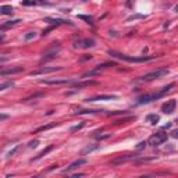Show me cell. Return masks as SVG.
<instances>
[{
	"instance_id": "obj_22",
	"label": "cell",
	"mask_w": 178,
	"mask_h": 178,
	"mask_svg": "<svg viewBox=\"0 0 178 178\" xmlns=\"http://www.w3.org/2000/svg\"><path fill=\"white\" fill-rule=\"evenodd\" d=\"M35 38H36V32H28L25 36H24V39L28 42V40H32V39H35Z\"/></svg>"
},
{
	"instance_id": "obj_11",
	"label": "cell",
	"mask_w": 178,
	"mask_h": 178,
	"mask_svg": "<svg viewBox=\"0 0 178 178\" xmlns=\"http://www.w3.org/2000/svg\"><path fill=\"white\" fill-rule=\"evenodd\" d=\"M59 70H61V67H42L40 70H38V71H33V73H31V74H32V75H38V74L53 73V71H59Z\"/></svg>"
},
{
	"instance_id": "obj_2",
	"label": "cell",
	"mask_w": 178,
	"mask_h": 178,
	"mask_svg": "<svg viewBox=\"0 0 178 178\" xmlns=\"http://www.w3.org/2000/svg\"><path fill=\"white\" fill-rule=\"evenodd\" d=\"M109 54L115 59L124 60V61H128V63H145V61H150L155 57L152 56H142V57H132V56H127V54H122V53H118L115 50H109Z\"/></svg>"
},
{
	"instance_id": "obj_16",
	"label": "cell",
	"mask_w": 178,
	"mask_h": 178,
	"mask_svg": "<svg viewBox=\"0 0 178 178\" xmlns=\"http://www.w3.org/2000/svg\"><path fill=\"white\" fill-rule=\"evenodd\" d=\"M0 13L4 14V15H11L14 13V9L11 6H2L0 7Z\"/></svg>"
},
{
	"instance_id": "obj_12",
	"label": "cell",
	"mask_w": 178,
	"mask_h": 178,
	"mask_svg": "<svg viewBox=\"0 0 178 178\" xmlns=\"http://www.w3.org/2000/svg\"><path fill=\"white\" fill-rule=\"evenodd\" d=\"M22 71H24V67H15V68H10V70H2L0 75H2V77H6V75H11V74L22 73Z\"/></svg>"
},
{
	"instance_id": "obj_34",
	"label": "cell",
	"mask_w": 178,
	"mask_h": 178,
	"mask_svg": "<svg viewBox=\"0 0 178 178\" xmlns=\"http://www.w3.org/2000/svg\"><path fill=\"white\" fill-rule=\"evenodd\" d=\"M0 118H2V120H6V118H7V115H6V114H2V117H0Z\"/></svg>"
},
{
	"instance_id": "obj_10",
	"label": "cell",
	"mask_w": 178,
	"mask_h": 178,
	"mask_svg": "<svg viewBox=\"0 0 178 178\" xmlns=\"http://www.w3.org/2000/svg\"><path fill=\"white\" fill-rule=\"evenodd\" d=\"M86 164V160L85 159H78V160H75L74 163H71V164L68 166V167L64 170V173H70V171H74V170H77L78 167H81V166Z\"/></svg>"
},
{
	"instance_id": "obj_24",
	"label": "cell",
	"mask_w": 178,
	"mask_h": 178,
	"mask_svg": "<svg viewBox=\"0 0 178 178\" xmlns=\"http://www.w3.org/2000/svg\"><path fill=\"white\" fill-rule=\"evenodd\" d=\"M38 145H39V141H38V139H33V141H31L29 143H28V148L35 149V148H38Z\"/></svg>"
},
{
	"instance_id": "obj_31",
	"label": "cell",
	"mask_w": 178,
	"mask_h": 178,
	"mask_svg": "<svg viewBox=\"0 0 178 178\" xmlns=\"http://www.w3.org/2000/svg\"><path fill=\"white\" fill-rule=\"evenodd\" d=\"M91 59H92V56H91V54H85V56L81 59V61H85V60H91Z\"/></svg>"
},
{
	"instance_id": "obj_1",
	"label": "cell",
	"mask_w": 178,
	"mask_h": 178,
	"mask_svg": "<svg viewBox=\"0 0 178 178\" xmlns=\"http://www.w3.org/2000/svg\"><path fill=\"white\" fill-rule=\"evenodd\" d=\"M174 88V84H170V85L164 86L163 89H160L159 92H153V93H146V95L141 96V98H138V100H136V104H146V103H150L153 102V100H157V99H162L164 95H167L171 89Z\"/></svg>"
},
{
	"instance_id": "obj_13",
	"label": "cell",
	"mask_w": 178,
	"mask_h": 178,
	"mask_svg": "<svg viewBox=\"0 0 178 178\" xmlns=\"http://www.w3.org/2000/svg\"><path fill=\"white\" fill-rule=\"evenodd\" d=\"M117 99L115 95H100V96H95L92 99H88L86 102H96V100H114Z\"/></svg>"
},
{
	"instance_id": "obj_32",
	"label": "cell",
	"mask_w": 178,
	"mask_h": 178,
	"mask_svg": "<svg viewBox=\"0 0 178 178\" xmlns=\"http://www.w3.org/2000/svg\"><path fill=\"white\" fill-rule=\"evenodd\" d=\"M134 18H143V15H131V17L128 18V21H129V20H134Z\"/></svg>"
},
{
	"instance_id": "obj_23",
	"label": "cell",
	"mask_w": 178,
	"mask_h": 178,
	"mask_svg": "<svg viewBox=\"0 0 178 178\" xmlns=\"http://www.w3.org/2000/svg\"><path fill=\"white\" fill-rule=\"evenodd\" d=\"M14 86V82H3L0 85V91H6L7 88H13Z\"/></svg>"
},
{
	"instance_id": "obj_17",
	"label": "cell",
	"mask_w": 178,
	"mask_h": 178,
	"mask_svg": "<svg viewBox=\"0 0 178 178\" xmlns=\"http://www.w3.org/2000/svg\"><path fill=\"white\" fill-rule=\"evenodd\" d=\"M146 121L155 125V124H157V122L160 121V117H159V115H156V114H149L148 117H146Z\"/></svg>"
},
{
	"instance_id": "obj_6",
	"label": "cell",
	"mask_w": 178,
	"mask_h": 178,
	"mask_svg": "<svg viewBox=\"0 0 178 178\" xmlns=\"http://www.w3.org/2000/svg\"><path fill=\"white\" fill-rule=\"evenodd\" d=\"M136 159H138V156H136V155H125V156H120V157H117L115 160H113V162H111V166L124 164V163H128V162H134V160H136Z\"/></svg>"
},
{
	"instance_id": "obj_33",
	"label": "cell",
	"mask_w": 178,
	"mask_h": 178,
	"mask_svg": "<svg viewBox=\"0 0 178 178\" xmlns=\"http://www.w3.org/2000/svg\"><path fill=\"white\" fill-rule=\"evenodd\" d=\"M171 135L174 136V138H178V129L177 131H174V132H171Z\"/></svg>"
},
{
	"instance_id": "obj_15",
	"label": "cell",
	"mask_w": 178,
	"mask_h": 178,
	"mask_svg": "<svg viewBox=\"0 0 178 178\" xmlns=\"http://www.w3.org/2000/svg\"><path fill=\"white\" fill-rule=\"evenodd\" d=\"M96 81H82V82H73V85L75 88H84V86H89V85H96Z\"/></svg>"
},
{
	"instance_id": "obj_14",
	"label": "cell",
	"mask_w": 178,
	"mask_h": 178,
	"mask_svg": "<svg viewBox=\"0 0 178 178\" xmlns=\"http://www.w3.org/2000/svg\"><path fill=\"white\" fill-rule=\"evenodd\" d=\"M45 21L46 22H50L53 24V25H60V24H68V25H73V22L68 20H60V18H45Z\"/></svg>"
},
{
	"instance_id": "obj_30",
	"label": "cell",
	"mask_w": 178,
	"mask_h": 178,
	"mask_svg": "<svg viewBox=\"0 0 178 178\" xmlns=\"http://www.w3.org/2000/svg\"><path fill=\"white\" fill-rule=\"evenodd\" d=\"M78 18L85 20V21H88V22H91V21H92V17H88V15H78Z\"/></svg>"
},
{
	"instance_id": "obj_7",
	"label": "cell",
	"mask_w": 178,
	"mask_h": 178,
	"mask_svg": "<svg viewBox=\"0 0 178 178\" xmlns=\"http://www.w3.org/2000/svg\"><path fill=\"white\" fill-rule=\"evenodd\" d=\"M73 79H42L40 84H45V85H66V84H73Z\"/></svg>"
},
{
	"instance_id": "obj_29",
	"label": "cell",
	"mask_w": 178,
	"mask_h": 178,
	"mask_svg": "<svg viewBox=\"0 0 178 178\" xmlns=\"http://www.w3.org/2000/svg\"><path fill=\"white\" fill-rule=\"evenodd\" d=\"M84 125H85V121H84V122H81L79 125H75V127H73V128H71V131H78V129H81Z\"/></svg>"
},
{
	"instance_id": "obj_4",
	"label": "cell",
	"mask_w": 178,
	"mask_h": 178,
	"mask_svg": "<svg viewBox=\"0 0 178 178\" xmlns=\"http://www.w3.org/2000/svg\"><path fill=\"white\" fill-rule=\"evenodd\" d=\"M167 138H168V135L166 134V132H156V134H153L150 138H149V141H148V143L150 146H160V145H163L164 142H167Z\"/></svg>"
},
{
	"instance_id": "obj_8",
	"label": "cell",
	"mask_w": 178,
	"mask_h": 178,
	"mask_svg": "<svg viewBox=\"0 0 178 178\" xmlns=\"http://www.w3.org/2000/svg\"><path fill=\"white\" fill-rule=\"evenodd\" d=\"M175 107H177V102H175L174 99H171L162 106V111L164 113V114H171V113L175 111Z\"/></svg>"
},
{
	"instance_id": "obj_28",
	"label": "cell",
	"mask_w": 178,
	"mask_h": 178,
	"mask_svg": "<svg viewBox=\"0 0 178 178\" xmlns=\"http://www.w3.org/2000/svg\"><path fill=\"white\" fill-rule=\"evenodd\" d=\"M56 26H57V25H52V26H49L47 29H45V31H43V33H42V35H43V36H45V35H47V33H49L50 31H53V29H54Z\"/></svg>"
},
{
	"instance_id": "obj_3",
	"label": "cell",
	"mask_w": 178,
	"mask_h": 178,
	"mask_svg": "<svg viewBox=\"0 0 178 178\" xmlns=\"http://www.w3.org/2000/svg\"><path fill=\"white\" fill-rule=\"evenodd\" d=\"M168 73H170V71H168V68H166V67H162V68H157V70H155V71H150V73L145 74L143 77H141V78H139V81H142V82L155 81V79H159V78H162V77L167 75Z\"/></svg>"
},
{
	"instance_id": "obj_36",
	"label": "cell",
	"mask_w": 178,
	"mask_h": 178,
	"mask_svg": "<svg viewBox=\"0 0 178 178\" xmlns=\"http://www.w3.org/2000/svg\"><path fill=\"white\" fill-rule=\"evenodd\" d=\"M175 122H177V124H178V118H177V121H175Z\"/></svg>"
},
{
	"instance_id": "obj_19",
	"label": "cell",
	"mask_w": 178,
	"mask_h": 178,
	"mask_svg": "<svg viewBox=\"0 0 178 178\" xmlns=\"http://www.w3.org/2000/svg\"><path fill=\"white\" fill-rule=\"evenodd\" d=\"M53 127H56V122H53V124H47V125H43V127H39V128L35 131V134H38V132H40V131H46V129H50V128H53Z\"/></svg>"
},
{
	"instance_id": "obj_20",
	"label": "cell",
	"mask_w": 178,
	"mask_h": 178,
	"mask_svg": "<svg viewBox=\"0 0 178 178\" xmlns=\"http://www.w3.org/2000/svg\"><path fill=\"white\" fill-rule=\"evenodd\" d=\"M96 113H102V110H81L77 111V114H96Z\"/></svg>"
},
{
	"instance_id": "obj_21",
	"label": "cell",
	"mask_w": 178,
	"mask_h": 178,
	"mask_svg": "<svg viewBox=\"0 0 178 178\" xmlns=\"http://www.w3.org/2000/svg\"><path fill=\"white\" fill-rule=\"evenodd\" d=\"M18 22H21V20H18V18H17V20H13V21H9L7 24H3V25H2V29H6L7 26L15 25V24H18Z\"/></svg>"
},
{
	"instance_id": "obj_18",
	"label": "cell",
	"mask_w": 178,
	"mask_h": 178,
	"mask_svg": "<svg viewBox=\"0 0 178 178\" xmlns=\"http://www.w3.org/2000/svg\"><path fill=\"white\" fill-rule=\"evenodd\" d=\"M53 148H54V145H50L49 148H46V149H45V150H42V152H40L39 155L36 156V157H33V159H32V162H33V160H38V159H40V157H43V156H45V155H47V153H49V152H50V150H52Z\"/></svg>"
},
{
	"instance_id": "obj_25",
	"label": "cell",
	"mask_w": 178,
	"mask_h": 178,
	"mask_svg": "<svg viewBox=\"0 0 178 178\" xmlns=\"http://www.w3.org/2000/svg\"><path fill=\"white\" fill-rule=\"evenodd\" d=\"M18 149H20V145H17V146H15V148H14V149H11L10 152L7 153V157H13V156H14V155H15V153H17V150H18Z\"/></svg>"
},
{
	"instance_id": "obj_26",
	"label": "cell",
	"mask_w": 178,
	"mask_h": 178,
	"mask_svg": "<svg viewBox=\"0 0 178 178\" xmlns=\"http://www.w3.org/2000/svg\"><path fill=\"white\" fill-rule=\"evenodd\" d=\"M148 145V142H139L138 145H136V150H142V149H145V146Z\"/></svg>"
},
{
	"instance_id": "obj_5",
	"label": "cell",
	"mask_w": 178,
	"mask_h": 178,
	"mask_svg": "<svg viewBox=\"0 0 178 178\" xmlns=\"http://www.w3.org/2000/svg\"><path fill=\"white\" fill-rule=\"evenodd\" d=\"M95 46V40L93 39H79L74 42V47L77 49H89V47Z\"/></svg>"
},
{
	"instance_id": "obj_9",
	"label": "cell",
	"mask_w": 178,
	"mask_h": 178,
	"mask_svg": "<svg viewBox=\"0 0 178 178\" xmlns=\"http://www.w3.org/2000/svg\"><path fill=\"white\" fill-rule=\"evenodd\" d=\"M111 66H114L113 63H103V64H100V66H98L95 70H92V71H89V73H85L82 75V78H86V77H92V75H95V74H99L102 70H104V68H109V67H111Z\"/></svg>"
},
{
	"instance_id": "obj_37",
	"label": "cell",
	"mask_w": 178,
	"mask_h": 178,
	"mask_svg": "<svg viewBox=\"0 0 178 178\" xmlns=\"http://www.w3.org/2000/svg\"><path fill=\"white\" fill-rule=\"evenodd\" d=\"M82 2H86V0H82Z\"/></svg>"
},
{
	"instance_id": "obj_27",
	"label": "cell",
	"mask_w": 178,
	"mask_h": 178,
	"mask_svg": "<svg viewBox=\"0 0 178 178\" xmlns=\"http://www.w3.org/2000/svg\"><path fill=\"white\" fill-rule=\"evenodd\" d=\"M24 6H33L35 4V0H22Z\"/></svg>"
},
{
	"instance_id": "obj_35",
	"label": "cell",
	"mask_w": 178,
	"mask_h": 178,
	"mask_svg": "<svg viewBox=\"0 0 178 178\" xmlns=\"http://www.w3.org/2000/svg\"><path fill=\"white\" fill-rule=\"evenodd\" d=\"M174 10H175V13H178V6H175V9H174Z\"/></svg>"
}]
</instances>
